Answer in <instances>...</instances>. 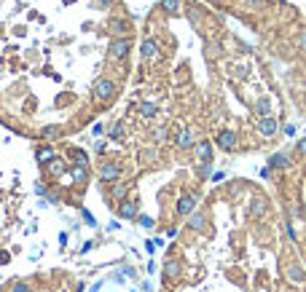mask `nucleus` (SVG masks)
<instances>
[{
	"instance_id": "nucleus-1",
	"label": "nucleus",
	"mask_w": 306,
	"mask_h": 292,
	"mask_svg": "<svg viewBox=\"0 0 306 292\" xmlns=\"http://www.w3.org/2000/svg\"><path fill=\"white\" fill-rule=\"evenodd\" d=\"M116 94H118V86H116V81H110V78H99V81L94 83V89H91V97H94L97 105L113 102Z\"/></svg>"
},
{
	"instance_id": "nucleus-2",
	"label": "nucleus",
	"mask_w": 306,
	"mask_h": 292,
	"mask_svg": "<svg viewBox=\"0 0 306 292\" xmlns=\"http://www.w3.org/2000/svg\"><path fill=\"white\" fill-rule=\"evenodd\" d=\"M129 51H132V38H129V35L113 38L110 46H108V54H110V59H116V62L126 59V57H129Z\"/></svg>"
},
{
	"instance_id": "nucleus-3",
	"label": "nucleus",
	"mask_w": 306,
	"mask_h": 292,
	"mask_svg": "<svg viewBox=\"0 0 306 292\" xmlns=\"http://www.w3.org/2000/svg\"><path fill=\"white\" fill-rule=\"evenodd\" d=\"M196 204H199V196L196 193H180V196H177V204H175L177 217H188L191 212L196 209Z\"/></svg>"
},
{
	"instance_id": "nucleus-4",
	"label": "nucleus",
	"mask_w": 306,
	"mask_h": 292,
	"mask_svg": "<svg viewBox=\"0 0 306 292\" xmlns=\"http://www.w3.org/2000/svg\"><path fill=\"white\" fill-rule=\"evenodd\" d=\"M99 180L105 185H113L116 180H121V164L118 161H105L102 167H99Z\"/></svg>"
},
{
	"instance_id": "nucleus-5",
	"label": "nucleus",
	"mask_w": 306,
	"mask_h": 292,
	"mask_svg": "<svg viewBox=\"0 0 306 292\" xmlns=\"http://www.w3.org/2000/svg\"><path fill=\"white\" fill-rule=\"evenodd\" d=\"M215 142H218V148H223L226 153H231V150L239 148V134L231 131V129H221V134H218Z\"/></svg>"
},
{
	"instance_id": "nucleus-6",
	"label": "nucleus",
	"mask_w": 306,
	"mask_h": 292,
	"mask_svg": "<svg viewBox=\"0 0 306 292\" xmlns=\"http://www.w3.org/2000/svg\"><path fill=\"white\" fill-rule=\"evenodd\" d=\"M108 32H110L113 38H124V35H129V32H132V24H129V19L113 16L110 22H108Z\"/></svg>"
},
{
	"instance_id": "nucleus-7",
	"label": "nucleus",
	"mask_w": 306,
	"mask_h": 292,
	"mask_svg": "<svg viewBox=\"0 0 306 292\" xmlns=\"http://www.w3.org/2000/svg\"><path fill=\"white\" fill-rule=\"evenodd\" d=\"M258 131H261V137H266V139H271L279 131V121L274 116H263L261 121H258Z\"/></svg>"
},
{
	"instance_id": "nucleus-8",
	"label": "nucleus",
	"mask_w": 306,
	"mask_h": 292,
	"mask_svg": "<svg viewBox=\"0 0 306 292\" xmlns=\"http://www.w3.org/2000/svg\"><path fill=\"white\" fill-rule=\"evenodd\" d=\"M118 215L126 217V220H135L140 215V201L137 198H121V204H118Z\"/></svg>"
},
{
	"instance_id": "nucleus-9",
	"label": "nucleus",
	"mask_w": 306,
	"mask_h": 292,
	"mask_svg": "<svg viewBox=\"0 0 306 292\" xmlns=\"http://www.w3.org/2000/svg\"><path fill=\"white\" fill-rule=\"evenodd\" d=\"M266 212H269V201L261 196L250 198V207H247V215L252 217V220H258V217H266Z\"/></svg>"
},
{
	"instance_id": "nucleus-10",
	"label": "nucleus",
	"mask_w": 306,
	"mask_h": 292,
	"mask_svg": "<svg viewBox=\"0 0 306 292\" xmlns=\"http://www.w3.org/2000/svg\"><path fill=\"white\" fill-rule=\"evenodd\" d=\"M158 51H161V43H158L156 38H145L143 46H140V54H143V59H156Z\"/></svg>"
},
{
	"instance_id": "nucleus-11",
	"label": "nucleus",
	"mask_w": 306,
	"mask_h": 292,
	"mask_svg": "<svg viewBox=\"0 0 306 292\" xmlns=\"http://www.w3.org/2000/svg\"><path fill=\"white\" fill-rule=\"evenodd\" d=\"M285 279H290V282L301 284L304 279H306V268H304L301 263H288V265H285Z\"/></svg>"
},
{
	"instance_id": "nucleus-12",
	"label": "nucleus",
	"mask_w": 306,
	"mask_h": 292,
	"mask_svg": "<svg viewBox=\"0 0 306 292\" xmlns=\"http://www.w3.org/2000/svg\"><path fill=\"white\" fill-rule=\"evenodd\" d=\"M194 145H196V137L191 134L188 129H183V131H177V134H175V148L177 150H191Z\"/></svg>"
},
{
	"instance_id": "nucleus-13",
	"label": "nucleus",
	"mask_w": 306,
	"mask_h": 292,
	"mask_svg": "<svg viewBox=\"0 0 306 292\" xmlns=\"http://www.w3.org/2000/svg\"><path fill=\"white\" fill-rule=\"evenodd\" d=\"M194 150H196L199 164H210V161H212V142H207V139L196 142V145H194Z\"/></svg>"
},
{
	"instance_id": "nucleus-14",
	"label": "nucleus",
	"mask_w": 306,
	"mask_h": 292,
	"mask_svg": "<svg viewBox=\"0 0 306 292\" xmlns=\"http://www.w3.org/2000/svg\"><path fill=\"white\" fill-rule=\"evenodd\" d=\"M290 164V150H279V153H274L269 158V164L266 167H271V169H285Z\"/></svg>"
},
{
	"instance_id": "nucleus-15",
	"label": "nucleus",
	"mask_w": 306,
	"mask_h": 292,
	"mask_svg": "<svg viewBox=\"0 0 306 292\" xmlns=\"http://www.w3.org/2000/svg\"><path fill=\"white\" fill-rule=\"evenodd\" d=\"M180 263L175 260V257H169L167 263H164V279H167V282H175V279H180Z\"/></svg>"
},
{
	"instance_id": "nucleus-16",
	"label": "nucleus",
	"mask_w": 306,
	"mask_h": 292,
	"mask_svg": "<svg viewBox=\"0 0 306 292\" xmlns=\"http://www.w3.org/2000/svg\"><path fill=\"white\" fill-rule=\"evenodd\" d=\"M204 225H207V217H204V215H199V212L194 209V212L188 215V223H185V228H188V231H194V234H199V231H202Z\"/></svg>"
},
{
	"instance_id": "nucleus-17",
	"label": "nucleus",
	"mask_w": 306,
	"mask_h": 292,
	"mask_svg": "<svg viewBox=\"0 0 306 292\" xmlns=\"http://www.w3.org/2000/svg\"><path fill=\"white\" fill-rule=\"evenodd\" d=\"M46 172H49L51 177H62L65 172H68V167H65V161H62V158H57V156H54L49 164H46Z\"/></svg>"
},
{
	"instance_id": "nucleus-18",
	"label": "nucleus",
	"mask_w": 306,
	"mask_h": 292,
	"mask_svg": "<svg viewBox=\"0 0 306 292\" xmlns=\"http://www.w3.org/2000/svg\"><path fill=\"white\" fill-rule=\"evenodd\" d=\"M70 177H73V182L83 185V182H86V177H89V172H86V167H83V164H76V167L70 169Z\"/></svg>"
},
{
	"instance_id": "nucleus-19",
	"label": "nucleus",
	"mask_w": 306,
	"mask_h": 292,
	"mask_svg": "<svg viewBox=\"0 0 306 292\" xmlns=\"http://www.w3.org/2000/svg\"><path fill=\"white\" fill-rule=\"evenodd\" d=\"M269 110H271L269 97H258V102H255V116L263 118V116H269Z\"/></svg>"
},
{
	"instance_id": "nucleus-20",
	"label": "nucleus",
	"mask_w": 306,
	"mask_h": 292,
	"mask_svg": "<svg viewBox=\"0 0 306 292\" xmlns=\"http://www.w3.org/2000/svg\"><path fill=\"white\" fill-rule=\"evenodd\" d=\"M126 190H129V185L121 182V180H116L113 182V190H110V196L116 198V201H121V198H126Z\"/></svg>"
},
{
	"instance_id": "nucleus-21",
	"label": "nucleus",
	"mask_w": 306,
	"mask_h": 292,
	"mask_svg": "<svg viewBox=\"0 0 306 292\" xmlns=\"http://www.w3.org/2000/svg\"><path fill=\"white\" fill-rule=\"evenodd\" d=\"M137 110H140V116H143V118H156V113H158V105H156V102H143Z\"/></svg>"
},
{
	"instance_id": "nucleus-22",
	"label": "nucleus",
	"mask_w": 306,
	"mask_h": 292,
	"mask_svg": "<svg viewBox=\"0 0 306 292\" xmlns=\"http://www.w3.org/2000/svg\"><path fill=\"white\" fill-rule=\"evenodd\" d=\"M161 8H164V14L177 16L180 14V0H161Z\"/></svg>"
},
{
	"instance_id": "nucleus-23",
	"label": "nucleus",
	"mask_w": 306,
	"mask_h": 292,
	"mask_svg": "<svg viewBox=\"0 0 306 292\" xmlns=\"http://www.w3.org/2000/svg\"><path fill=\"white\" fill-rule=\"evenodd\" d=\"M266 5V0H242V8H247V11H261Z\"/></svg>"
},
{
	"instance_id": "nucleus-24",
	"label": "nucleus",
	"mask_w": 306,
	"mask_h": 292,
	"mask_svg": "<svg viewBox=\"0 0 306 292\" xmlns=\"http://www.w3.org/2000/svg\"><path fill=\"white\" fill-rule=\"evenodd\" d=\"M41 134H43L46 139H57L59 134H62V126H46V129L41 131Z\"/></svg>"
},
{
	"instance_id": "nucleus-25",
	"label": "nucleus",
	"mask_w": 306,
	"mask_h": 292,
	"mask_svg": "<svg viewBox=\"0 0 306 292\" xmlns=\"http://www.w3.org/2000/svg\"><path fill=\"white\" fill-rule=\"evenodd\" d=\"M51 158H54V148H41L38 150V161L41 164H49Z\"/></svg>"
},
{
	"instance_id": "nucleus-26",
	"label": "nucleus",
	"mask_w": 306,
	"mask_h": 292,
	"mask_svg": "<svg viewBox=\"0 0 306 292\" xmlns=\"http://www.w3.org/2000/svg\"><path fill=\"white\" fill-rule=\"evenodd\" d=\"M221 51H223L221 43H210L207 46V59H210V62H212V59H218V57H221Z\"/></svg>"
},
{
	"instance_id": "nucleus-27",
	"label": "nucleus",
	"mask_w": 306,
	"mask_h": 292,
	"mask_svg": "<svg viewBox=\"0 0 306 292\" xmlns=\"http://www.w3.org/2000/svg\"><path fill=\"white\" fill-rule=\"evenodd\" d=\"M70 156H73V161H76V164H83V167L89 164V158H86V153H83V150H78V148H73V150H70Z\"/></svg>"
},
{
	"instance_id": "nucleus-28",
	"label": "nucleus",
	"mask_w": 306,
	"mask_h": 292,
	"mask_svg": "<svg viewBox=\"0 0 306 292\" xmlns=\"http://www.w3.org/2000/svg\"><path fill=\"white\" fill-rule=\"evenodd\" d=\"M296 46H298V51H304L306 54V27L298 32V38H296Z\"/></svg>"
},
{
	"instance_id": "nucleus-29",
	"label": "nucleus",
	"mask_w": 306,
	"mask_h": 292,
	"mask_svg": "<svg viewBox=\"0 0 306 292\" xmlns=\"http://www.w3.org/2000/svg\"><path fill=\"white\" fill-rule=\"evenodd\" d=\"M110 137H113V139H124V123H116V126H113V129H110Z\"/></svg>"
},
{
	"instance_id": "nucleus-30",
	"label": "nucleus",
	"mask_w": 306,
	"mask_h": 292,
	"mask_svg": "<svg viewBox=\"0 0 306 292\" xmlns=\"http://www.w3.org/2000/svg\"><path fill=\"white\" fill-rule=\"evenodd\" d=\"M137 220H140V225H143V228H153V217H148V215H137Z\"/></svg>"
},
{
	"instance_id": "nucleus-31",
	"label": "nucleus",
	"mask_w": 306,
	"mask_h": 292,
	"mask_svg": "<svg viewBox=\"0 0 306 292\" xmlns=\"http://www.w3.org/2000/svg\"><path fill=\"white\" fill-rule=\"evenodd\" d=\"M153 139H156V142H164V139H167V129H164V126H158V129L153 131Z\"/></svg>"
},
{
	"instance_id": "nucleus-32",
	"label": "nucleus",
	"mask_w": 306,
	"mask_h": 292,
	"mask_svg": "<svg viewBox=\"0 0 306 292\" xmlns=\"http://www.w3.org/2000/svg\"><path fill=\"white\" fill-rule=\"evenodd\" d=\"M199 175H202V177H210V175H212V161H210V164H199Z\"/></svg>"
},
{
	"instance_id": "nucleus-33",
	"label": "nucleus",
	"mask_w": 306,
	"mask_h": 292,
	"mask_svg": "<svg viewBox=\"0 0 306 292\" xmlns=\"http://www.w3.org/2000/svg\"><path fill=\"white\" fill-rule=\"evenodd\" d=\"M11 292H30V287L24 282H14V287H11Z\"/></svg>"
},
{
	"instance_id": "nucleus-34",
	"label": "nucleus",
	"mask_w": 306,
	"mask_h": 292,
	"mask_svg": "<svg viewBox=\"0 0 306 292\" xmlns=\"http://www.w3.org/2000/svg\"><path fill=\"white\" fill-rule=\"evenodd\" d=\"M285 234H288V236L293 238V241H296V231H293V223H290V220L285 223Z\"/></svg>"
},
{
	"instance_id": "nucleus-35",
	"label": "nucleus",
	"mask_w": 306,
	"mask_h": 292,
	"mask_svg": "<svg viewBox=\"0 0 306 292\" xmlns=\"http://www.w3.org/2000/svg\"><path fill=\"white\" fill-rule=\"evenodd\" d=\"M298 153H301V156H306V137H301V139H298Z\"/></svg>"
},
{
	"instance_id": "nucleus-36",
	"label": "nucleus",
	"mask_w": 306,
	"mask_h": 292,
	"mask_svg": "<svg viewBox=\"0 0 306 292\" xmlns=\"http://www.w3.org/2000/svg\"><path fill=\"white\" fill-rule=\"evenodd\" d=\"M94 3L99 5V8H110V5H113V0H94Z\"/></svg>"
},
{
	"instance_id": "nucleus-37",
	"label": "nucleus",
	"mask_w": 306,
	"mask_h": 292,
	"mask_svg": "<svg viewBox=\"0 0 306 292\" xmlns=\"http://www.w3.org/2000/svg\"><path fill=\"white\" fill-rule=\"evenodd\" d=\"M223 180H226L223 172H215V175H212V182H223Z\"/></svg>"
},
{
	"instance_id": "nucleus-38",
	"label": "nucleus",
	"mask_w": 306,
	"mask_h": 292,
	"mask_svg": "<svg viewBox=\"0 0 306 292\" xmlns=\"http://www.w3.org/2000/svg\"><path fill=\"white\" fill-rule=\"evenodd\" d=\"M304 268H306V263H304Z\"/></svg>"
}]
</instances>
